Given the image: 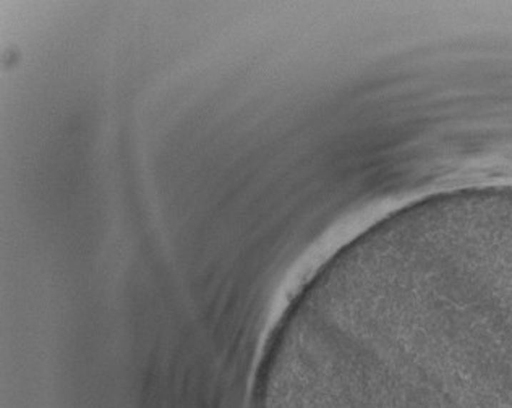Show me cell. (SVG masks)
<instances>
[{
  "instance_id": "obj_1",
  "label": "cell",
  "mask_w": 512,
  "mask_h": 408,
  "mask_svg": "<svg viewBox=\"0 0 512 408\" xmlns=\"http://www.w3.org/2000/svg\"><path fill=\"white\" fill-rule=\"evenodd\" d=\"M493 187H512V185H493ZM493 187H480V188H493Z\"/></svg>"
}]
</instances>
